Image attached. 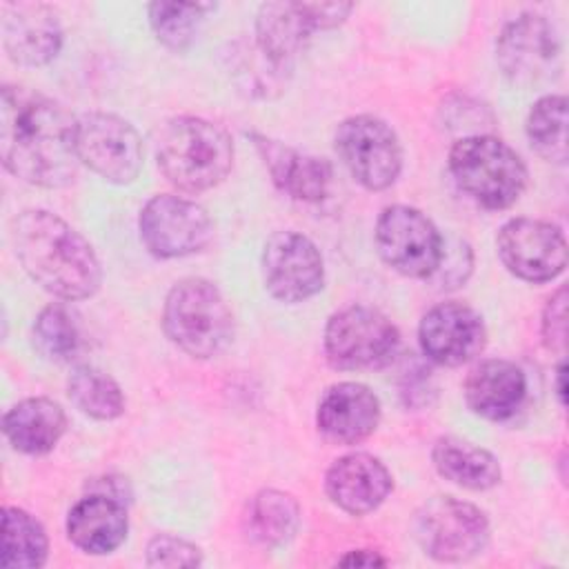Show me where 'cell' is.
Segmentation results:
<instances>
[{"label":"cell","instance_id":"obj_13","mask_svg":"<svg viewBox=\"0 0 569 569\" xmlns=\"http://www.w3.org/2000/svg\"><path fill=\"white\" fill-rule=\"evenodd\" d=\"M496 247L507 271L527 282H549L567 267L565 233L545 220L513 218L505 222Z\"/></svg>","mask_w":569,"mask_h":569},{"label":"cell","instance_id":"obj_14","mask_svg":"<svg viewBox=\"0 0 569 569\" xmlns=\"http://www.w3.org/2000/svg\"><path fill=\"white\" fill-rule=\"evenodd\" d=\"M496 62L516 84L547 80L560 67V38L556 27L540 13H522L500 31Z\"/></svg>","mask_w":569,"mask_h":569},{"label":"cell","instance_id":"obj_30","mask_svg":"<svg viewBox=\"0 0 569 569\" xmlns=\"http://www.w3.org/2000/svg\"><path fill=\"white\" fill-rule=\"evenodd\" d=\"M213 9V2H151L147 13L156 38L171 51H184Z\"/></svg>","mask_w":569,"mask_h":569},{"label":"cell","instance_id":"obj_26","mask_svg":"<svg viewBox=\"0 0 569 569\" xmlns=\"http://www.w3.org/2000/svg\"><path fill=\"white\" fill-rule=\"evenodd\" d=\"M49 540L40 520L18 507L2 509V549L4 569H38L47 562Z\"/></svg>","mask_w":569,"mask_h":569},{"label":"cell","instance_id":"obj_21","mask_svg":"<svg viewBox=\"0 0 569 569\" xmlns=\"http://www.w3.org/2000/svg\"><path fill=\"white\" fill-rule=\"evenodd\" d=\"M527 396L525 371L509 360L491 358L471 369L465 382L467 407L487 420L511 418Z\"/></svg>","mask_w":569,"mask_h":569},{"label":"cell","instance_id":"obj_16","mask_svg":"<svg viewBox=\"0 0 569 569\" xmlns=\"http://www.w3.org/2000/svg\"><path fill=\"white\" fill-rule=\"evenodd\" d=\"M418 338L431 362L460 367L482 353L487 329L476 309L462 302H442L422 316Z\"/></svg>","mask_w":569,"mask_h":569},{"label":"cell","instance_id":"obj_7","mask_svg":"<svg viewBox=\"0 0 569 569\" xmlns=\"http://www.w3.org/2000/svg\"><path fill=\"white\" fill-rule=\"evenodd\" d=\"M400 347L396 325L378 309L351 305L325 327V353L338 369H382Z\"/></svg>","mask_w":569,"mask_h":569},{"label":"cell","instance_id":"obj_10","mask_svg":"<svg viewBox=\"0 0 569 569\" xmlns=\"http://www.w3.org/2000/svg\"><path fill=\"white\" fill-rule=\"evenodd\" d=\"M76 151L80 162L113 184L133 182L142 169V140L116 113L89 111L76 118Z\"/></svg>","mask_w":569,"mask_h":569},{"label":"cell","instance_id":"obj_2","mask_svg":"<svg viewBox=\"0 0 569 569\" xmlns=\"http://www.w3.org/2000/svg\"><path fill=\"white\" fill-rule=\"evenodd\" d=\"M11 244L22 269L62 300L91 298L102 284L93 247L60 216L27 209L11 220Z\"/></svg>","mask_w":569,"mask_h":569},{"label":"cell","instance_id":"obj_18","mask_svg":"<svg viewBox=\"0 0 569 569\" xmlns=\"http://www.w3.org/2000/svg\"><path fill=\"white\" fill-rule=\"evenodd\" d=\"M393 487L389 469L371 453L356 451L340 456L325 473V491L329 500L351 513L365 516L378 509Z\"/></svg>","mask_w":569,"mask_h":569},{"label":"cell","instance_id":"obj_24","mask_svg":"<svg viewBox=\"0 0 569 569\" xmlns=\"http://www.w3.org/2000/svg\"><path fill=\"white\" fill-rule=\"evenodd\" d=\"M431 460L445 480L471 491L491 489L502 476L498 458L491 451L456 436L438 438L431 449Z\"/></svg>","mask_w":569,"mask_h":569},{"label":"cell","instance_id":"obj_6","mask_svg":"<svg viewBox=\"0 0 569 569\" xmlns=\"http://www.w3.org/2000/svg\"><path fill=\"white\" fill-rule=\"evenodd\" d=\"M413 536L422 551L438 562H465L489 542V520L471 502L436 496L413 518Z\"/></svg>","mask_w":569,"mask_h":569},{"label":"cell","instance_id":"obj_19","mask_svg":"<svg viewBox=\"0 0 569 569\" xmlns=\"http://www.w3.org/2000/svg\"><path fill=\"white\" fill-rule=\"evenodd\" d=\"M380 420L378 396L360 382L331 385L316 411V425L325 438L338 445H356L373 433Z\"/></svg>","mask_w":569,"mask_h":569},{"label":"cell","instance_id":"obj_15","mask_svg":"<svg viewBox=\"0 0 569 569\" xmlns=\"http://www.w3.org/2000/svg\"><path fill=\"white\" fill-rule=\"evenodd\" d=\"M262 278L276 300L302 302L322 289L325 262L307 236L278 231L264 242Z\"/></svg>","mask_w":569,"mask_h":569},{"label":"cell","instance_id":"obj_20","mask_svg":"<svg viewBox=\"0 0 569 569\" xmlns=\"http://www.w3.org/2000/svg\"><path fill=\"white\" fill-rule=\"evenodd\" d=\"M251 140L280 191L302 202H318L329 193L333 171L325 158L302 153L260 133H251Z\"/></svg>","mask_w":569,"mask_h":569},{"label":"cell","instance_id":"obj_1","mask_svg":"<svg viewBox=\"0 0 569 569\" xmlns=\"http://www.w3.org/2000/svg\"><path fill=\"white\" fill-rule=\"evenodd\" d=\"M0 156L4 169L36 187H64L78 173L76 118L56 100L18 84L2 87Z\"/></svg>","mask_w":569,"mask_h":569},{"label":"cell","instance_id":"obj_22","mask_svg":"<svg viewBox=\"0 0 569 569\" xmlns=\"http://www.w3.org/2000/svg\"><path fill=\"white\" fill-rule=\"evenodd\" d=\"M129 520L124 502L104 493H89L67 516V536L84 553L104 556L127 538Z\"/></svg>","mask_w":569,"mask_h":569},{"label":"cell","instance_id":"obj_23","mask_svg":"<svg viewBox=\"0 0 569 569\" xmlns=\"http://www.w3.org/2000/svg\"><path fill=\"white\" fill-rule=\"evenodd\" d=\"M67 429L64 409L51 398H24L2 418L9 445L27 456L49 453Z\"/></svg>","mask_w":569,"mask_h":569},{"label":"cell","instance_id":"obj_33","mask_svg":"<svg viewBox=\"0 0 569 569\" xmlns=\"http://www.w3.org/2000/svg\"><path fill=\"white\" fill-rule=\"evenodd\" d=\"M542 340L547 349L562 353L567 345V287H558L542 309Z\"/></svg>","mask_w":569,"mask_h":569},{"label":"cell","instance_id":"obj_34","mask_svg":"<svg viewBox=\"0 0 569 569\" xmlns=\"http://www.w3.org/2000/svg\"><path fill=\"white\" fill-rule=\"evenodd\" d=\"M340 567H385L387 558H382L378 551L371 549H353L347 551L342 558H338Z\"/></svg>","mask_w":569,"mask_h":569},{"label":"cell","instance_id":"obj_12","mask_svg":"<svg viewBox=\"0 0 569 569\" xmlns=\"http://www.w3.org/2000/svg\"><path fill=\"white\" fill-rule=\"evenodd\" d=\"M140 238L156 258H182L207 247L213 236L209 213L193 200L160 193L140 211Z\"/></svg>","mask_w":569,"mask_h":569},{"label":"cell","instance_id":"obj_31","mask_svg":"<svg viewBox=\"0 0 569 569\" xmlns=\"http://www.w3.org/2000/svg\"><path fill=\"white\" fill-rule=\"evenodd\" d=\"M31 338L36 351L53 362L71 360L80 347L78 325L62 305H49L36 316Z\"/></svg>","mask_w":569,"mask_h":569},{"label":"cell","instance_id":"obj_4","mask_svg":"<svg viewBox=\"0 0 569 569\" xmlns=\"http://www.w3.org/2000/svg\"><path fill=\"white\" fill-rule=\"evenodd\" d=\"M167 338L193 358L220 356L233 338V316L220 289L204 278L176 282L162 307Z\"/></svg>","mask_w":569,"mask_h":569},{"label":"cell","instance_id":"obj_9","mask_svg":"<svg viewBox=\"0 0 569 569\" xmlns=\"http://www.w3.org/2000/svg\"><path fill=\"white\" fill-rule=\"evenodd\" d=\"M351 2H264L256 16V44L276 62L291 67L313 31L342 24Z\"/></svg>","mask_w":569,"mask_h":569},{"label":"cell","instance_id":"obj_17","mask_svg":"<svg viewBox=\"0 0 569 569\" xmlns=\"http://www.w3.org/2000/svg\"><path fill=\"white\" fill-rule=\"evenodd\" d=\"M2 47L22 67L51 62L62 47V27L56 11L40 2L2 4Z\"/></svg>","mask_w":569,"mask_h":569},{"label":"cell","instance_id":"obj_8","mask_svg":"<svg viewBox=\"0 0 569 569\" xmlns=\"http://www.w3.org/2000/svg\"><path fill=\"white\" fill-rule=\"evenodd\" d=\"M376 249L393 271L407 278H431L440 267L445 240L420 209L391 204L378 216Z\"/></svg>","mask_w":569,"mask_h":569},{"label":"cell","instance_id":"obj_3","mask_svg":"<svg viewBox=\"0 0 569 569\" xmlns=\"http://www.w3.org/2000/svg\"><path fill=\"white\" fill-rule=\"evenodd\" d=\"M233 164L229 133L204 118L178 116L158 138V167L182 191H207L220 184Z\"/></svg>","mask_w":569,"mask_h":569},{"label":"cell","instance_id":"obj_28","mask_svg":"<svg viewBox=\"0 0 569 569\" xmlns=\"http://www.w3.org/2000/svg\"><path fill=\"white\" fill-rule=\"evenodd\" d=\"M71 402L96 420H113L124 411V396L120 385L98 367L80 365L67 380Z\"/></svg>","mask_w":569,"mask_h":569},{"label":"cell","instance_id":"obj_25","mask_svg":"<svg viewBox=\"0 0 569 569\" xmlns=\"http://www.w3.org/2000/svg\"><path fill=\"white\" fill-rule=\"evenodd\" d=\"M300 527V505L280 489H260L247 502V536L267 549L287 545Z\"/></svg>","mask_w":569,"mask_h":569},{"label":"cell","instance_id":"obj_5","mask_svg":"<svg viewBox=\"0 0 569 569\" xmlns=\"http://www.w3.org/2000/svg\"><path fill=\"white\" fill-rule=\"evenodd\" d=\"M449 169L458 187L487 209L511 207L527 184L522 158L500 138L471 133L453 142Z\"/></svg>","mask_w":569,"mask_h":569},{"label":"cell","instance_id":"obj_29","mask_svg":"<svg viewBox=\"0 0 569 569\" xmlns=\"http://www.w3.org/2000/svg\"><path fill=\"white\" fill-rule=\"evenodd\" d=\"M531 149L547 162H567V98L542 96L527 116L525 124Z\"/></svg>","mask_w":569,"mask_h":569},{"label":"cell","instance_id":"obj_35","mask_svg":"<svg viewBox=\"0 0 569 569\" xmlns=\"http://www.w3.org/2000/svg\"><path fill=\"white\" fill-rule=\"evenodd\" d=\"M565 365H560L558 367V396H560V400H565Z\"/></svg>","mask_w":569,"mask_h":569},{"label":"cell","instance_id":"obj_11","mask_svg":"<svg viewBox=\"0 0 569 569\" xmlns=\"http://www.w3.org/2000/svg\"><path fill=\"white\" fill-rule=\"evenodd\" d=\"M336 151L349 173L369 191L396 182L402 169V149L393 129L376 116H351L338 124Z\"/></svg>","mask_w":569,"mask_h":569},{"label":"cell","instance_id":"obj_27","mask_svg":"<svg viewBox=\"0 0 569 569\" xmlns=\"http://www.w3.org/2000/svg\"><path fill=\"white\" fill-rule=\"evenodd\" d=\"M229 69L240 91L251 98L278 96L291 76V67L271 60L258 44L238 40L229 51Z\"/></svg>","mask_w":569,"mask_h":569},{"label":"cell","instance_id":"obj_32","mask_svg":"<svg viewBox=\"0 0 569 569\" xmlns=\"http://www.w3.org/2000/svg\"><path fill=\"white\" fill-rule=\"evenodd\" d=\"M202 562V551L178 536L160 533L147 545L149 567H198Z\"/></svg>","mask_w":569,"mask_h":569}]
</instances>
